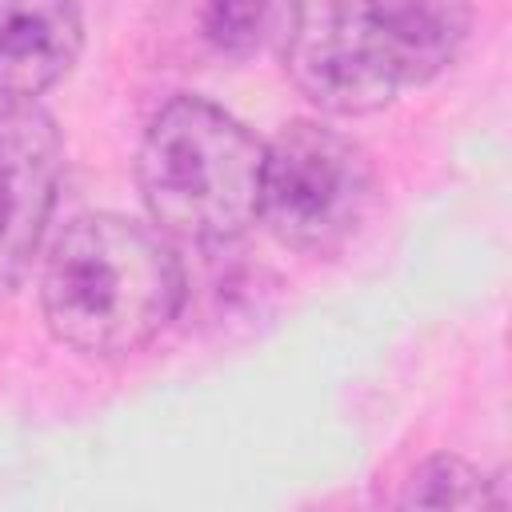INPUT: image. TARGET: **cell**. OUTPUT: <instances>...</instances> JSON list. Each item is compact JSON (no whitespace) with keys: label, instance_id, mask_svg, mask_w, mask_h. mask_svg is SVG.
I'll return each instance as SVG.
<instances>
[{"label":"cell","instance_id":"cell-6","mask_svg":"<svg viewBox=\"0 0 512 512\" xmlns=\"http://www.w3.org/2000/svg\"><path fill=\"white\" fill-rule=\"evenodd\" d=\"M84 48L76 0H0V100H36L56 88Z\"/></svg>","mask_w":512,"mask_h":512},{"label":"cell","instance_id":"cell-5","mask_svg":"<svg viewBox=\"0 0 512 512\" xmlns=\"http://www.w3.org/2000/svg\"><path fill=\"white\" fill-rule=\"evenodd\" d=\"M60 168L56 120L36 100H0V296L28 276L44 244Z\"/></svg>","mask_w":512,"mask_h":512},{"label":"cell","instance_id":"cell-4","mask_svg":"<svg viewBox=\"0 0 512 512\" xmlns=\"http://www.w3.org/2000/svg\"><path fill=\"white\" fill-rule=\"evenodd\" d=\"M268 32L284 76L332 116H364L400 92L372 0H272Z\"/></svg>","mask_w":512,"mask_h":512},{"label":"cell","instance_id":"cell-2","mask_svg":"<svg viewBox=\"0 0 512 512\" xmlns=\"http://www.w3.org/2000/svg\"><path fill=\"white\" fill-rule=\"evenodd\" d=\"M264 140L204 96H172L144 128L136 184L148 220L188 244H224L256 224Z\"/></svg>","mask_w":512,"mask_h":512},{"label":"cell","instance_id":"cell-1","mask_svg":"<svg viewBox=\"0 0 512 512\" xmlns=\"http://www.w3.org/2000/svg\"><path fill=\"white\" fill-rule=\"evenodd\" d=\"M184 304V264L156 224L84 212L48 248L40 308L48 332L92 360L152 344Z\"/></svg>","mask_w":512,"mask_h":512},{"label":"cell","instance_id":"cell-9","mask_svg":"<svg viewBox=\"0 0 512 512\" xmlns=\"http://www.w3.org/2000/svg\"><path fill=\"white\" fill-rule=\"evenodd\" d=\"M268 12H272V0H208L204 36L216 52L240 60L268 32Z\"/></svg>","mask_w":512,"mask_h":512},{"label":"cell","instance_id":"cell-8","mask_svg":"<svg viewBox=\"0 0 512 512\" xmlns=\"http://www.w3.org/2000/svg\"><path fill=\"white\" fill-rule=\"evenodd\" d=\"M404 508H500L492 480L460 456H432L404 480Z\"/></svg>","mask_w":512,"mask_h":512},{"label":"cell","instance_id":"cell-7","mask_svg":"<svg viewBox=\"0 0 512 512\" xmlns=\"http://www.w3.org/2000/svg\"><path fill=\"white\" fill-rule=\"evenodd\" d=\"M396 88L436 80L472 32L468 0H372Z\"/></svg>","mask_w":512,"mask_h":512},{"label":"cell","instance_id":"cell-3","mask_svg":"<svg viewBox=\"0 0 512 512\" xmlns=\"http://www.w3.org/2000/svg\"><path fill=\"white\" fill-rule=\"evenodd\" d=\"M372 200V164L364 148L320 120H292L264 144L256 220L308 256L340 252Z\"/></svg>","mask_w":512,"mask_h":512}]
</instances>
